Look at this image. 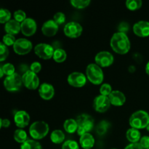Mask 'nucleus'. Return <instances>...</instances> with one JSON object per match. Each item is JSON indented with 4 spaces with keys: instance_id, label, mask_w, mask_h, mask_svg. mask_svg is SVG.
Instances as JSON below:
<instances>
[{
    "instance_id": "1",
    "label": "nucleus",
    "mask_w": 149,
    "mask_h": 149,
    "mask_svg": "<svg viewBox=\"0 0 149 149\" xmlns=\"http://www.w3.org/2000/svg\"><path fill=\"white\" fill-rule=\"evenodd\" d=\"M111 47L115 52L120 55L127 53L130 49L131 44L127 35L122 32H116L113 34L110 42Z\"/></svg>"
},
{
    "instance_id": "2",
    "label": "nucleus",
    "mask_w": 149,
    "mask_h": 149,
    "mask_svg": "<svg viewBox=\"0 0 149 149\" xmlns=\"http://www.w3.org/2000/svg\"><path fill=\"white\" fill-rule=\"evenodd\" d=\"M129 123L131 127L137 130L146 128L149 124V114L146 111H137L130 116Z\"/></svg>"
},
{
    "instance_id": "3",
    "label": "nucleus",
    "mask_w": 149,
    "mask_h": 149,
    "mask_svg": "<svg viewBox=\"0 0 149 149\" xmlns=\"http://www.w3.org/2000/svg\"><path fill=\"white\" fill-rule=\"evenodd\" d=\"M49 130V125L44 121L33 122L29 127V134L34 140H40L45 138Z\"/></svg>"
},
{
    "instance_id": "4",
    "label": "nucleus",
    "mask_w": 149,
    "mask_h": 149,
    "mask_svg": "<svg viewBox=\"0 0 149 149\" xmlns=\"http://www.w3.org/2000/svg\"><path fill=\"white\" fill-rule=\"evenodd\" d=\"M86 76L90 82L96 85L101 84L104 79V74L101 67L96 63H90L87 65Z\"/></svg>"
},
{
    "instance_id": "5",
    "label": "nucleus",
    "mask_w": 149,
    "mask_h": 149,
    "mask_svg": "<svg viewBox=\"0 0 149 149\" xmlns=\"http://www.w3.org/2000/svg\"><path fill=\"white\" fill-rule=\"evenodd\" d=\"M76 120L78 125L77 132L79 136L90 132L94 127V119L90 115L83 113L77 116Z\"/></svg>"
},
{
    "instance_id": "6",
    "label": "nucleus",
    "mask_w": 149,
    "mask_h": 149,
    "mask_svg": "<svg viewBox=\"0 0 149 149\" xmlns=\"http://www.w3.org/2000/svg\"><path fill=\"white\" fill-rule=\"evenodd\" d=\"M23 84L22 76L17 73L10 76H7L4 80V86L5 89L10 92H16L20 90Z\"/></svg>"
},
{
    "instance_id": "7",
    "label": "nucleus",
    "mask_w": 149,
    "mask_h": 149,
    "mask_svg": "<svg viewBox=\"0 0 149 149\" xmlns=\"http://www.w3.org/2000/svg\"><path fill=\"white\" fill-rule=\"evenodd\" d=\"M23 84L29 90H36L39 87V79L36 73L29 70L22 75Z\"/></svg>"
},
{
    "instance_id": "8",
    "label": "nucleus",
    "mask_w": 149,
    "mask_h": 149,
    "mask_svg": "<svg viewBox=\"0 0 149 149\" xmlns=\"http://www.w3.org/2000/svg\"><path fill=\"white\" fill-rule=\"evenodd\" d=\"M54 49L52 45L47 43H39L35 46L34 52L37 56L44 60L50 59L53 57Z\"/></svg>"
},
{
    "instance_id": "9",
    "label": "nucleus",
    "mask_w": 149,
    "mask_h": 149,
    "mask_svg": "<svg viewBox=\"0 0 149 149\" xmlns=\"http://www.w3.org/2000/svg\"><path fill=\"white\" fill-rule=\"evenodd\" d=\"M33 48V45L31 41L25 38H19L13 45V49L17 55H23L29 53Z\"/></svg>"
},
{
    "instance_id": "10",
    "label": "nucleus",
    "mask_w": 149,
    "mask_h": 149,
    "mask_svg": "<svg viewBox=\"0 0 149 149\" xmlns=\"http://www.w3.org/2000/svg\"><path fill=\"white\" fill-rule=\"evenodd\" d=\"M95 61L100 67H109L113 64L114 61L113 55L109 51H100L96 54Z\"/></svg>"
},
{
    "instance_id": "11",
    "label": "nucleus",
    "mask_w": 149,
    "mask_h": 149,
    "mask_svg": "<svg viewBox=\"0 0 149 149\" xmlns=\"http://www.w3.org/2000/svg\"><path fill=\"white\" fill-rule=\"evenodd\" d=\"M83 28L79 23L71 21L66 23L64 26L63 31L66 36L69 38H77L81 36L82 33Z\"/></svg>"
},
{
    "instance_id": "12",
    "label": "nucleus",
    "mask_w": 149,
    "mask_h": 149,
    "mask_svg": "<svg viewBox=\"0 0 149 149\" xmlns=\"http://www.w3.org/2000/svg\"><path fill=\"white\" fill-rule=\"evenodd\" d=\"M111 102L108 96L100 95H97L93 101V108L99 113H104L110 108Z\"/></svg>"
},
{
    "instance_id": "13",
    "label": "nucleus",
    "mask_w": 149,
    "mask_h": 149,
    "mask_svg": "<svg viewBox=\"0 0 149 149\" xmlns=\"http://www.w3.org/2000/svg\"><path fill=\"white\" fill-rule=\"evenodd\" d=\"M68 83L74 87H82L87 82V76L81 72H72L68 76Z\"/></svg>"
},
{
    "instance_id": "14",
    "label": "nucleus",
    "mask_w": 149,
    "mask_h": 149,
    "mask_svg": "<svg viewBox=\"0 0 149 149\" xmlns=\"http://www.w3.org/2000/svg\"><path fill=\"white\" fill-rule=\"evenodd\" d=\"M37 29V24L34 19L27 17L21 23V32L26 36H31L34 34Z\"/></svg>"
},
{
    "instance_id": "15",
    "label": "nucleus",
    "mask_w": 149,
    "mask_h": 149,
    "mask_svg": "<svg viewBox=\"0 0 149 149\" xmlns=\"http://www.w3.org/2000/svg\"><path fill=\"white\" fill-rule=\"evenodd\" d=\"M14 122L20 129L24 128L30 122V116L26 111H17L14 116Z\"/></svg>"
},
{
    "instance_id": "16",
    "label": "nucleus",
    "mask_w": 149,
    "mask_h": 149,
    "mask_svg": "<svg viewBox=\"0 0 149 149\" xmlns=\"http://www.w3.org/2000/svg\"><path fill=\"white\" fill-rule=\"evenodd\" d=\"M133 32L140 37H147L149 36V22L140 20L134 24Z\"/></svg>"
},
{
    "instance_id": "17",
    "label": "nucleus",
    "mask_w": 149,
    "mask_h": 149,
    "mask_svg": "<svg viewBox=\"0 0 149 149\" xmlns=\"http://www.w3.org/2000/svg\"><path fill=\"white\" fill-rule=\"evenodd\" d=\"M39 94L42 99L45 100H51L55 95L54 87L49 83L44 82L39 86Z\"/></svg>"
},
{
    "instance_id": "18",
    "label": "nucleus",
    "mask_w": 149,
    "mask_h": 149,
    "mask_svg": "<svg viewBox=\"0 0 149 149\" xmlns=\"http://www.w3.org/2000/svg\"><path fill=\"white\" fill-rule=\"evenodd\" d=\"M58 31V25L52 20H48L43 23L42 26V31L46 36H53Z\"/></svg>"
},
{
    "instance_id": "19",
    "label": "nucleus",
    "mask_w": 149,
    "mask_h": 149,
    "mask_svg": "<svg viewBox=\"0 0 149 149\" xmlns=\"http://www.w3.org/2000/svg\"><path fill=\"white\" fill-rule=\"evenodd\" d=\"M111 104L114 106H122L126 101V96L119 90H113L109 95Z\"/></svg>"
},
{
    "instance_id": "20",
    "label": "nucleus",
    "mask_w": 149,
    "mask_h": 149,
    "mask_svg": "<svg viewBox=\"0 0 149 149\" xmlns=\"http://www.w3.org/2000/svg\"><path fill=\"white\" fill-rule=\"evenodd\" d=\"M4 30L6 33L11 35H15L21 31V23L15 19H11L4 25Z\"/></svg>"
},
{
    "instance_id": "21",
    "label": "nucleus",
    "mask_w": 149,
    "mask_h": 149,
    "mask_svg": "<svg viewBox=\"0 0 149 149\" xmlns=\"http://www.w3.org/2000/svg\"><path fill=\"white\" fill-rule=\"evenodd\" d=\"M80 146L84 149H90L95 145V138L93 135L88 132L80 136Z\"/></svg>"
},
{
    "instance_id": "22",
    "label": "nucleus",
    "mask_w": 149,
    "mask_h": 149,
    "mask_svg": "<svg viewBox=\"0 0 149 149\" xmlns=\"http://www.w3.org/2000/svg\"><path fill=\"white\" fill-rule=\"evenodd\" d=\"M126 138L131 143H136L140 141L141 138V132L139 130L130 128L126 132Z\"/></svg>"
},
{
    "instance_id": "23",
    "label": "nucleus",
    "mask_w": 149,
    "mask_h": 149,
    "mask_svg": "<svg viewBox=\"0 0 149 149\" xmlns=\"http://www.w3.org/2000/svg\"><path fill=\"white\" fill-rule=\"evenodd\" d=\"M63 128L65 130V132L70 134L77 132L78 125H77V120L74 119H66L63 123Z\"/></svg>"
},
{
    "instance_id": "24",
    "label": "nucleus",
    "mask_w": 149,
    "mask_h": 149,
    "mask_svg": "<svg viewBox=\"0 0 149 149\" xmlns=\"http://www.w3.org/2000/svg\"><path fill=\"white\" fill-rule=\"evenodd\" d=\"M65 134L61 130H55L52 132L50 135V140L52 143L55 144H60L65 142Z\"/></svg>"
},
{
    "instance_id": "25",
    "label": "nucleus",
    "mask_w": 149,
    "mask_h": 149,
    "mask_svg": "<svg viewBox=\"0 0 149 149\" xmlns=\"http://www.w3.org/2000/svg\"><path fill=\"white\" fill-rule=\"evenodd\" d=\"M67 54L66 52L62 48H57L55 49L53 57L52 58L54 61H56L57 63H63L66 60Z\"/></svg>"
},
{
    "instance_id": "26",
    "label": "nucleus",
    "mask_w": 149,
    "mask_h": 149,
    "mask_svg": "<svg viewBox=\"0 0 149 149\" xmlns=\"http://www.w3.org/2000/svg\"><path fill=\"white\" fill-rule=\"evenodd\" d=\"M14 139L16 142L22 143L26 142L28 139L27 133L23 129H17L14 132Z\"/></svg>"
},
{
    "instance_id": "27",
    "label": "nucleus",
    "mask_w": 149,
    "mask_h": 149,
    "mask_svg": "<svg viewBox=\"0 0 149 149\" xmlns=\"http://www.w3.org/2000/svg\"><path fill=\"white\" fill-rule=\"evenodd\" d=\"M20 149H42V147L38 141L29 139L22 144Z\"/></svg>"
},
{
    "instance_id": "28",
    "label": "nucleus",
    "mask_w": 149,
    "mask_h": 149,
    "mask_svg": "<svg viewBox=\"0 0 149 149\" xmlns=\"http://www.w3.org/2000/svg\"><path fill=\"white\" fill-rule=\"evenodd\" d=\"M110 123L106 120H103L97 124L96 127V132L99 135H104L107 132L109 127H110Z\"/></svg>"
},
{
    "instance_id": "29",
    "label": "nucleus",
    "mask_w": 149,
    "mask_h": 149,
    "mask_svg": "<svg viewBox=\"0 0 149 149\" xmlns=\"http://www.w3.org/2000/svg\"><path fill=\"white\" fill-rule=\"evenodd\" d=\"M125 4H126L127 8L129 10H136L141 8L143 2L141 0H127Z\"/></svg>"
},
{
    "instance_id": "30",
    "label": "nucleus",
    "mask_w": 149,
    "mask_h": 149,
    "mask_svg": "<svg viewBox=\"0 0 149 149\" xmlns=\"http://www.w3.org/2000/svg\"><path fill=\"white\" fill-rule=\"evenodd\" d=\"M90 0H71V4L75 8L84 9L90 5Z\"/></svg>"
},
{
    "instance_id": "31",
    "label": "nucleus",
    "mask_w": 149,
    "mask_h": 149,
    "mask_svg": "<svg viewBox=\"0 0 149 149\" xmlns=\"http://www.w3.org/2000/svg\"><path fill=\"white\" fill-rule=\"evenodd\" d=\"M0 68H1L4 72V74L5 75L7 76H10V75H13L14 74L15 71V68L14 65H13L12 63H4L3 65H1L0 66Z\"/></svg>"
},
{
    "instance_id": "32",
    "label": "nucleus",
    "mask_w": 149,
    "mask_h": 149,
    "mask_svg": "<svg viewBox=\"0 0 149 149\" xmlns=\"http://www.w3.org/2000/svg\"><path fill=\"white\" fill-rule=\"evenodd\" d=\"M11 17V13L7 9L1 8L0 10V23H6L10 20Z\"/></svg>"
},
{
    "instance_id": "33",
    "label": "nucleus",
    "mask_w": 149,
    "mask_h": 149,
    "mask_svg": "<svg viewBox=\"0 0 149 149\" xmlns=\"http://www.w3.org/2000/svg\"><path fill=\"white\" fill-rule=\"evenodd\" d=\"M9 55V49L7 45H4L2 42L0 43V61L3 62L7 59Z\"/></svg>"
},
{
    "instance_id": "34",
    "label": "nucleus",
    "mask_w": 149,
    "mask_h": 149,
    "mask_svg": "<svg viewBox=\"0 0 149 149\" xmlns=\"http://www.w3.org/2000/svg\"><path fill=\"white\" fill-rule=\"evenodd\" d=\"M16 40L14 35L9 34V33H6L4 36H3L2 39V42L7 46H12V45H14V44L15 43Z\"/></svg>"
},
{
    "instance_id": "35",
    "label": "nucleus",
    "mask_w": 149,
    "mask_h": 149,
    "mask_svg": "<svg viewBox=\"0 0 149 149\" xmlns=\"http://www.w3.org/2000/svg\"><path fill=\"white\" fill-rule=\"evenodd\" d=\"M13 17L15 20L21 23L22 22L24 21L27 17H26V13L22 10H17L15 12H14Z\"/></svg>"
},
{
    "instance_id": "36",
    "label": "nucleus",
    "mask_w": 149,
    "mask_h": 149,
    "mask_svg": "<svg viewBox=\"0 0 149 149\" xmlns=\"http://www.w3.org/2000/svg\"><path fill=\"white\" fill-rule=\"evenodd\" d=\"M62 149H79V146L75 141L67 140L63 143Z\"/></svg>"
},
{
    "instance_id": "37",
    "label": "nucleus",
    "mask_w": 149,
    "mask_h": 149,
    "mask_svg": "<svg viewBox=\"0 0 149 149\" xmlns=\"http://www.w3.org/2000/svg\"><path fill=\"white\" fill-rule=\"evenodd\" d=\"M112 90V87L111 84H108V83H104L101 85L100 88V95L104 96H108L109 97V95L111 93Z\"/></svg>"
},
{
    "instance_id": "38",
    "label": "nucleus",
    "mask_w": 149,
    "mask_h": 149,
    "mask_svg": "<svg viewBox=\"0 0 149 149\" xmlns=\"http://www.w3.org/2000/svg\"><path fill=\"white\" fill-rule=\"evenodd\" d=\"M53 20L59 26V25L63 24L65 21V15L64 13L61 12H58L55 13L53 16Z\"/></svg>"
},
{
    "instance_id": "39",
    "label": "nucleus",
    "mask_w": 149,
    "mask_h": 149,
    "mask_svg": "<svg viewBox=\"0 0 149 149\" xmlns=\"http://www.w3.org/2000/svg\"><path fill=\"white\" fill-rule=\"evenodd\" d=\"M30 70L31 71H33V72L37 74V73H39L42 70V65L38 61H34V62H33L31 64Z\"/></svg>"
},
{
    "instance_id": "40",
    "label": "nucleus",
    "mask_w": 149,
    "mask_h": 149,
    "mask_svg": "<svg viewBox=\"0 0 149 149\" xmlns=\"http://www.w3.org/2000/svg\"><path fill=\"white\" fill-rule=\"evenodd\" d=\"M139 143L142 146L143 149H148L149 148V136L144 135L141 137V140L139 141Z\"/></svg>"
},
{
    "instance_id": "41",
    "label": "nucleus",
    "mask_w": 149,
    "mask_h": 149,
    "mask_svg": "<svg viewBox=\"0 0 149 149\" xmlns=\"http://www.w3.org/2000/svg\"><path fill=\"white\" fill-rule=\"evenodd\" d=\"M130 26L129 24L127 23H125V22H122L118 26V30H119V32H122V33H126V32L127 31H129Z\"/></svg>"
},
{
    "instance_id": "42",
    "label": "nucleus",
    "mask_w": 149,
    "mask_h": 149,
    "mask_svg": "<svg viewBox=\"0 0 149 149\" xmlns=\"http://www.w3.org/2000/svg\"><path fill=\"white\" fill-rule=\"evenodd\" d=\"M125 149H143L141 144L139 143H130L128 146L125 147Z\"/></svg>"
},
{
    "instance_id": "43",
    "label": "nucleus",
    "mask_w": 149,
    "mask_h": 149,
    "mask_svg": "<svg viewBox=\"0 0 149 149\" xmlns=\"http://www.w3.org/2000/svg\"><path fill=\"white\" fill-rule=\"evenodd\" d=\"M0 125H1V127H9L10 125V121L8 119H1Z\"/></svg>"
},
{
    "instance_id": "44",
    "label": "nucleus",
    "mask_w": 149,
    "mask_h": 149,
    "mask_svg": "<svg viewBox=\"0 0 149 149\" xmlns=\"http://www.w3.org/2000/svg\"><path fill=\"white\" fill-rule=\"evenodd\" d=\"M146 72L149 76V61L147 63L146 65Z\"/></svg>"
},
{
    "instance_id": "45",
    "label": "nucleus",
    "mask_w": 149,
    "mask_h": 149,
    "mask_svg": "<svg viewBox=\"0 0 149 149\" xmlns=\"http://www.w3.org/2000/svg\"><path fill=\"white\" fill-rule=\"evenodd\" d=\"M129 71H130V72H134V71H135V67L134 66V65H130V66L129 67Z\"/></svg>"
},
{
    "instance_id": "46",
    "label": "nucleus",
    "mask_w": 149,
    "mask_h": 149,
    "mask_svg": "<svg viewBox=\"0 0 149 149\" xmlns=\"http://www.w3.org/2000/svg\"><path fill=\"white\" fill-rule=\"evenodd\" d=\"M4 72H3V71H2V69H1V68H0V77H3V76H4Z\"/></svg>"
},
{
    "instance_id": "47",
    "label": "nucleus",
    "mask_w": 149,
    "mask_h": 149,
    "mask_svg": "<svg viewBox=\"0 0 149 149\" xmlns=\"http://www.w3.org/2000/svg\"><path fill=\"white\" fill-rule=\"evenodd\" d=\"M146 130H148V132H149V124H148V126H147V127H146Z\"/></svg>"
},
{
    "instance_id": "48",
    "label": "nucleus",
    "mask_w": 149,
    "mask_h": 149,
    "mask_svg": "<svg viewBox=\"0 0 149 149\" xmlns=\"http://www.w3.org/2000/svg\"><path fill=\"white\" fill-rule=\"evenodd\" d=\"M111 149H117V148H111Z\"/></svg>"
},
{
    "instance_id": "49",
    "label": "nucleus",
    "mask_w": 149,
    "mask_h": 149,
    "mask_svg": "<svg viewBox=\"0 0 149 149\" xmlns=\"http://www.w3.org/2000/svg\"><path fill=\"white\" fill-rule=\"evenodd\" d=\"M148 149H149V148H148Z\"/></svg>"
}]
</instances>
